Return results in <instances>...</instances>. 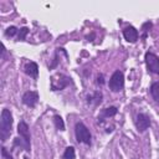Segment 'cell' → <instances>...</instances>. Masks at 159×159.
Listing matches in <instances>:
<instances>
[{
  "label": "cell",
  "mask_w": 159,
  "mask_h": 159,
  "mask_svg": "<svg viewBox=\"0 0 159 159\" xmlns=\"http://www.w3.org/2000/svg\"><path fill=\"white\" fill-rule=\"evenodd\" d=\"M12 114L9 109H2L1 112V119H0V138L2 142H5L7 139V137L11 133V128H12Z\"/></svg>",
  "instance_id": "6da1fadb"
},
{
  "label": "cell",
  "mask_w": 159,
  "mask_h": 159,
  "mask_svg": "<svg viewBox=\"0 0 159 159\" xmlns=\"http://www.w3.org/2000/svg\"><path fill=\"white\" fill-rule=\"evenodd\" d=\"M17 133L20 135V139H21V143H22V148L26 150V152H30L31 150V137H30V130H29V125L24 120H20L19 124H17Z\"/></svg>",
  "instance_id": "7a4b0ae2"
},
{
  "label": "cell",
  "mask_w": 159,
  "mask_h": 159,
  "mask_svg": "<svg viewBox=\"0 0 159 159\" xmlns=\"http://www.w3.org/2000/svg\"><path fill=\"white\" fill-rule=\"evenodd\" d=\"M75 135L78 143H83L89 145L91 144V133L88 130V128L84 125V123L82 122H77L75 125Z\"/></svg>",
  "instance_id": "3957f363"
},
{
  "label": "cell",
  "mask_w": 159,
  "mask_h": 159,
  "mask_svg": "<svg viewBox=\"0 0 159 159\" xmlns=\"http://www.w3.org/2000/svg\"><path fill=\"white\" fill-rule=\"evenodd\" d=\"M109 88L113 91V92H119L123 89V86H124V76H123V72H120L119 70L114 71L113 75L111 76L109 78Z\"/></svg>",
  "instance_id": "277c9868"
},
{
  "label": "cell",
  "mask_w": 159,
  "mask_h": 159,
  "mask_svg": "<svg viewBox=\"0 0 159 159\" xmlns=\"http://www.w3.org/2000/svg\"><path fill=\"white\" fill-rule=\"evenodd\" d=\"M144 60H145L147 68L150 72H153L155 75H159V57L153 52H147Z\"/></svg>",
  "instance_id": "5b68a950"
},
{
  "label": "cell",
  "mask_w": 159,
  "mask_h": 159,
  "mask_svg": "<svg viewBox=\"0 0 159 159\" xmlns=\"http://www.w3.org/2000/svg\"><path fill=\"white\" fill-rule=\"evenodd\" d=\"M39 102V93L35 91H27L22 94V103L27 107H35Z\"/></svg>",
  "instance_id": "8992f818"
},
{
  "label": "cell",
  "mask_w": 159,
  "mask_h": 159,
  "mask_svg": "<svg viewBox=\"0 0 159 159\" xmlns=\"http://www.w3.org/2000/svg\"><path fill=\"white\" fill-rule=\"evenodd\" d=\"M135 125L139 132H144L150 125V118L144 113H139L135 118Z\"/></svg>",
  "instance_id": "52a82bcc"
},
{
  "label": "cell",
  "mask_w": 159,
  "mask_h": 159,
  "mask_svg": "<svg viewBox=\"0 0 159 159\" xmlns=\"http://www.w3.org/2000/svg\"><path fill=\"white\" fill-rule=\"evenodd\" d=\"M123 37L128 41V42H135L139 37V34H138V30L133 26H128L123 30Z\"/></svg>",
  "instance_id": "ba28073f"
},
{
  "label": "cell",
  "mask_w": 159,
  "mask_h": 159,
  "mask_svg": "<svg viewBox=\"0 0 159 159\" xmlns=\"http://www.w3.org/2000/svg\"><path fill=\"white\" fill-rule=\"evenodd\" d=\"M25 73L29 75L30 77H34V78H37V75H39V66L36 62H29L26 66H25Z\"/></svg>",
  "instance_id": "9c48e42d"
},
{
  "label": "cell",
  "mask_w": 159,
  "mask_h": 159,
  "mask_svg": "<svg viewBox=\"0 0 159 159\" xmlns=\"http://www.w3.org/2000/svg\"><path fill=\"white\" fill-rule=\"evenodd\" d=\"M117 114V108L116 107H108L104 108L101 113V116H98V122H102V118H109Z\"/></svg>",
  "instance_id": "30bf717a"
},
{
  "label": "cell",
  "mask_w": 159,
  "mask_h": 159,
  "mask_svg": "<svg viewBox=\"0 0 159 159\" xmlns=\"http://www.w3.org/2000/svg\"><path fill=\"white\" fill-rule=\"evenodd\" d=\"M150 93H152V97L157 102H159V82H154L150 86Z\"/></svg>",
  "instance_id": "8fae6325"
},
{
  "label": "cell",
  "mask_w": 159,
  "mask_h": 159,
  "mask_svg": "<svg viewBox=\"0 0 159 159\" xmlns=\"http://www.w3.org/2000/svg\"><path fill=\"white\" fill-rule=\"evenodd\" d=\"M53 123H55V127H56L58 130H65V123H63V119H62L58 114L53 116Z\"/></svg>",
  "instance_id": "7c38bea8"
},
{
  "label": "cell",
  "mask_w": 159,
  "mask_h": 159,
  "mask_svg": "<svg viewBox=\"0 0 159 159\" xmlns=\"http://www.w3.org/2000/svg\"><path fill=\"white\" fill-rule=\"evenodd\" d=\"M102 101V93L101 92H94L91 97H88V102L93 103V104H99Z\"/></svg>",
  "instance_id": "4fadbf2b"
},
{
  "label": "cell",
  "mask_w": 159,
  "mask_h": 159,
  "mask_svg": "<svg viewBox=\"0 0 159 159\" xmlns=\"http://www.w3.org/2000/svg\"><path fill=\"white\" fill-rule=\"evenodd\" d=\"M75 157H76L75 148L73 147H67L65 149V153H63V159H75Z\"/></svg>",
  "instance_id": "5bb4252c"
},
{
  "label": "cell",
  "mask_w": 159,
  "mask_h": 159,
  "mask_svg": "<svg viewBox=\"0 0 159 159\" xmlns=\"http://www.w3.org/2000/svg\"><path fill=\"white\" fill-rule=\"evenodd\" d=\"M27 34H29V29H27V27H21V29L19 30L17 39H19V40H25V37H26Z\"/></svg>",
  "instance_id": "9a60e30c"
},
{
  "label": "cell",
  "mask_w": 159,
  "mask_h": 159,
  "mask_svg": "<svg viewBox=\"0 0 159 159\" xmlns=\"http://www.w3.org/2000/svg\"><path fill=\"white\" fill-rule=\"evenodd\" d=\"M1 158H2V159H14V158L11 157V154L6 150L5 147H1Z\"/></svg>",
  "instance_id": "2e32d148"
},
{
  "label": "cell",
  "mask_w": 159,
  "mask_h": 159,
  "mask_svg": "<svg viewBox=\"0 0 159 159\" xmlns=\"http://www.w3.org/2000/svg\"><path fill=\"white\" fill-rule=\"evenodd\" d=\"M16 32H19V30H17L15 26H10V27L6 30V32H5V34H6V36H10V37H12V36H14Z\"/></svg>",
  "instance_id": "e0dca14e"
},
{
  "label": "cell",
  "mask_w": 159,
  "mask_h": 159,
  "mask_svg": "<svg viewBox=\"0 0 159 159\" xmlns=\"http://www.w3.org/2000/svg\"><path fill=\"white\" fill-rule=\"evenodd\" d=\"M150 27H152V22H145V24L143 25V39H145V37H147L148 29H150Z\"/></svg>",
  "instance_id": "ac0fdd59"
},
{
  "label": "cell",
  "mask_w": 159,
  "mask_h": 159,
  "mask_svg": "<svg viewBox=\"0 0 159 159\" xmlns=\"http://www.w3.org/2000/svg\"><path fill=\"white\" fill-rule=\"evenodd\" d=\"M97 83H98V84H103V76H102V75H99V76L97 77Z\"/></svg>",
  "instance_id": "d6986e66"
},
{
  "label": "cell",
  "mask_w": 159,
  "mask_h": 159,
  "mask_svg": "<svg viewBox=\"0 0 159 159\" xmlns=\"http://www.w3.org/2000/svg\"><path fill=\"white\" fill-rule=\"evenodd\" d=\"M24 159H29V158H27V157H24Z\"/></svg>",
  "instance_id": "ffe728a7"
}]
</instances>
